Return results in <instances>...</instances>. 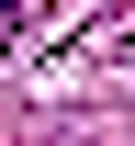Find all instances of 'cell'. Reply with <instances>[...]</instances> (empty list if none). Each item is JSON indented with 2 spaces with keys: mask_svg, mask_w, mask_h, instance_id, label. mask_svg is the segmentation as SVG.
<instances>
[{
  "mask_svg": "<svg viewBox=\"0 0 135 146\" xmlns=\"http://www.w3.org/2000/svg\"><path fill=\"white\" fill-rule=\"evenodd\" d=\"M11 34H23V0H0V56H11Z\"/></svg>",
  "mask_w": 135,
  "mask_h": 146,
  "instance_id": "obj_1",
  "label": "cell"
}]
</instances>
